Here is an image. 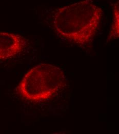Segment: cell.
I'll list each match as a JSON object with an SVG mask.
<instances>
[{
    "mask_svg": "<svg viewBox=\"0 0 119 134\" xmlns=\"http://www.w3.org/2000/svg\"><path fill=\"white\" fill-rule=\"evenodd\" d=\"M102 9L93 0H84L57 9L53 26L61 37L80 46L89 44L98 32Z\"/></svg>",
    "mask_w": 119,
    "mask_h": 134,
    "instance_id": "cell-1",
    "label": "cell"
},
{
    "mask_svg": "<svg viewBox=\"0 0 119 134\" xmlns=\"http://www.w3.org/2000/svg\"><path fill=\"white\" fill-rule=\"evenodd\" d=\"M65 83L66 77L61 69L41 64L26 73L17 89L23 99L39 102L54 96L64 87Z\"/></svg>",
    "mask_w": 119,
    "mask_h": 134,
    "instance_id": "cell-2",
    "label": "cell"
},
{
    "mask_svg": "<svg viewBox=\"0 0 119 134\" xmlns=\"http://www.w3.org/2000/svg\"><path fill=\"white\" fill-rule=\"evenodd\" d=\"M28 40L17 34L0 32V60L15 57L25 49Z\"/></svg>",
    "mask_w": 119,
    "mask_h": 134,
    "instance_id": "cell-3",
    "label": "cell"
},
{
    "mask_svg": "<svg viewBox=\"0 0 119 134\" xmlns=\"http://www.w3.org/2000/svg\"><path fill=\"white\" fill-rule=\"evenodd\" d=\"M113 12V23L110 32V38L114 39L119 37V2L114 4Z\"/></svg>",
    "mask_w": 119,
    "mask_h": 134,
    "instance_id": "cell-4",
    "label": "cell"
}]
</instances>
